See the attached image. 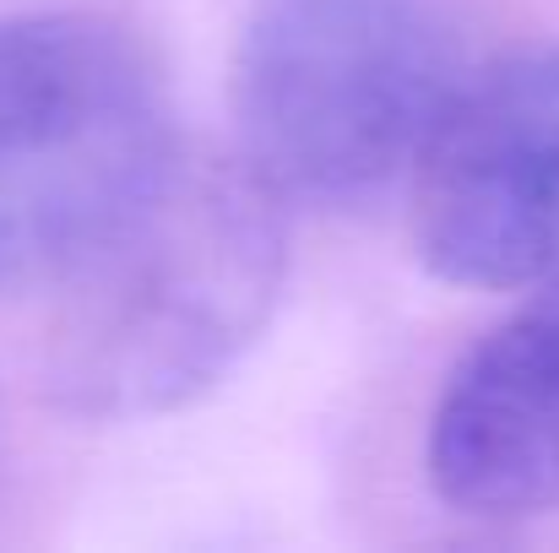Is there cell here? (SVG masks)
Returning <instances> with one entry per match:
<instances>
[{"label":"cell","instance_id":"obj_2","mask_svg":"<svg viewBox=\"0 0 559 553\" xmlns=\"http://www.w3.org/2000/svg\"><path fill=\"white\" fill-rule=\"evenodd\" d=\"M435 0H255L234 49L239 158L288 206H354L413 175L462 82Z\"/></svg>","mask_w":559,"mask_h":553},{"label":"cell","instance_id":"obj_5","mask_svg":"<svg viewBox=\"0 0 559 553\" xmlns=\"http://www.w3.org/2000/svg\"><path fill=\"white\" fill-rule=\"evenodd\" d=\"M429 489L473 521L559 510V272L451 369L424 445Z\"/></svg>","mask_w":559,"mask_h":553},{"label":"cell","instance_id":"obj_3","mask_svg":"<svg viewBox=\"0 0 559 553\" xmlns=\"http://www.w3.org/2000/svg\"><path fill=\"white\" fill-rule=\"evenodd\" d=\"M175 153L164 65L126 22L0 16V293L55 288Z\"/></svg>","mask_w":559,"mask_h":553},{"label":"cell","instance_id":"obj_1","mask_svg":"<svg viewBox=\"0 0 559 553\" xmlns=\"http://www.w3.org/2000/svg\"><path fill=\"white\" fill-rule=\"evenodd\" d=\"M288 282V201L245 158L175 153L55 282L49 385L82 418H164L223 385Z\"/></svg>","mask_w":559,"mask_h":553},{"label":"cell","instance_id":"obj_4","mask_svg":"<svg viewBox=\"0 0 559 553\" xmlns=\"http://www.w3.org/2000/svg\"><path fill=\"white\" fill-rule=\"evenodd\" d=\"M407 195L435 277L511 293L559 272V44L462 71Z\"/></svg>","mask_w":559,"mask_h":553}]
</instances>
